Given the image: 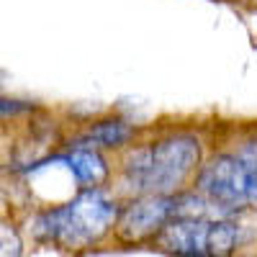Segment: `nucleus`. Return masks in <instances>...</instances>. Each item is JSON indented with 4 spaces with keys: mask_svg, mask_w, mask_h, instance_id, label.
<instances>
[{
    "mask_svg": "<svg viewBox=\"0 0 257 257\" xmlns=\"http://www.w3.org/2000/svg\"><path fill=\"white\" fill-rule=\"evenodd\" d=\"M201 160V144L190 134L165 137L134 149L123 160V188L139 196H170L175 193Z\"/></svg>",
    "mask_w": 257,
    "mask_h": 257,
    "instance_id": "f257e3e1",
    "label": "nucleus"
},
{
    "mask_svg": "<svg viewBox=\"0 0 257 257\" xmlns=\"http://www.w3.org/2000/svg\"><path fill=\"white\" fill-rule=\"evenodd\" d=\"M121 208L100 188H82L77 196L57 208H49L34 219V234L39 242L64 249H82L95 244L116 226Z\"/></svg>",
    "mask_w": 257,
    "mask_h": 257,
    "instance_id": "f03ea898",
    "label": "nucleus"
},
{
    "mask_svg": "<svg viewBox=\"0 0 257 257\" xmlns=\"http://www.w3.org/2000/svg\"><path fill=\"white\" fill-rule=\"evenodd\" d=\"M196 188L224 211L257 208V139L208 160L198 170Z\"/></svg>",
    "mask_w": 257,
    "mask_h": 257,
    "instance_id": "7ed1b4c3",
    "label": "nucleus"
},
{
    "mask_svg": "<svg viewBox=\"0 0 257 257\" xmlns=\"http://www.w3.org/2000/svg\"><path fill=\"white\" fill-rule=\"evenodd\" d=\"M155 242L170 254L188 257H224L239 244V226L224 219L175 216L170 219Z\"/></svg>",
    "mask_w": 257,
    "mask_h": 257,
    "instance_id": "20e7f679",
    "label": "nucleus"
},
{
    "mask_svg": "<svg viewBox=\"0 0 257 257\" xmlns=\"http://www.w3.org/2000/svg\"><path fill=\"white\" fill-rule=\"evenodd\" d=\"M178 213V196H142L126 203L118 213L116 234L121 242H144L149 237H157L162 226L175 219Z\"/></svg>",
    "mask_w": 257,
    "mask_h": 257,
    "instance_id": "39448f33",
    "label": "nucleus"
},
{
    "mask_svg": "<svg viewBox=\"0 0 257 257\" xmlns=\"http://www.w3.org/2000/svg\"><path fill=\"white\" fill-rule=\"evenodd\" d=\"M62 165L70 167V173L80 188H100L108 178V167H105L103 157L95 152L93 147H80L75 144L72 152L57 157Z\"/></svg>",
    "mask_w": 257,
    "mask_h": 257,
    "instance_id": "423d86ee",
    "label": "nucleus"
},
{
    "mask_svg": "<svg viewBox=\"0 0 257 257\" xmlns=\"http://www.w3.org/2000/svg\"><path fill=\"white\" fill-rule=\"evenodd\" d=\"M132 137V128L118 118H108V121H98L93 128H88L75 144L80 147H118Z\"/></svg>",
    "mask_w": 257,
    "mask_h": 257,
    "instance_id": "0eeeda50",
    "label": "nucleus"
},
{
    "mask_svg": "<svg viewBox=\"0 0 257 257\" xmlns=\"http://www.w3.org/2000/svg\"><path fill=\"white\" fill-rule=\"evenodd\" d=\"M21 252V242L16 237V231L11 226H3V254H18Z\"/></svg>",
    "mask_w": 257,
    "mask_h": 257,
    "instance_id": "6e6552de",
    "label": "nucleus"
}]
</instances>
